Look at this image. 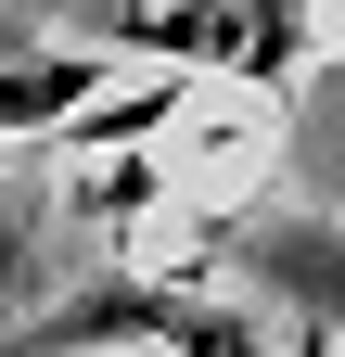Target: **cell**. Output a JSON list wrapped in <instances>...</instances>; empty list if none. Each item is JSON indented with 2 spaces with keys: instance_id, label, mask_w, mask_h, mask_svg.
Listing matches in <instances>:
<instances>
[{
  "instance_id": "6da1fadb",
  "label": "cell",
  "mask_w": 345,
  "mask_h": 357,
  "mask_svg": "<svg viewBox=\"0 0 345 357\" xmlns=\"http://www.w3.org/2000/svg\"><path fill=\"white\" fill-rule=\"evenodd\" d=\"M281 357L269 332L243 319V294L218 281H179V268H103V281H77L52 319H26L13 357Z\"/></svg>"
},
{
  "instance_id": "7a4b0ae2",
  "label": "cell",
  "mask_w": 345,
  "mask_h": 357,
  "mask_svg": "<svg viewBox=\"0 0 345 357\" xmlns=\"http://www.w3.org/2000/svg\"><path fill=\"white\" fill-rule=\"evenodd\" d=\"M90 38H115V64L154 52L179 77H243V89H294V64L320 52L307 0H103Z\"/></svg>"
},
{
  "instance_id": "3957f363",
  "label": "cell",
  "mask_w": 345,
  "mask_h": 357,
  "mask_svg": "<svg viewBox=\"0 0 345 357\" xmlns=\"http://www.w3.org/2000/svg\"><path fill=\"white\" fill-rule=\"evenodd\" d=\"M230 255H243V281L269 294L281 319H307V332L345 344V217H256Z\"/></svg>"
},
{
  "instance_id": "277c9868",
  "label": "cell",
  "mask_w": 345,
  "mask_h": 357,
  "mask_svg": "<svg viewBox=\"0 0 345 357\" xmlns=\"http://www.w3.org/2000/svg\"><path fill=\"white\" fill-rule=\"evenodd\" d=\"M115 89V52H64V38H0V141L52 153L77 115Z\"/></svg>"
},
{
  "instance_id": "5b68a950",
  "label": "cell",
  "mask_w": 345,
  "mask_h": 357,
  "mask_svg": "<svg viewBox=\"0 0 345 357\" xmlns=\"http://www.w3.org/2000/svg\"><path fill=\"white\" fill-rule=\"evenodd\" d=\"M166 115H179V77H154V89H128V77H115V89H103V102H90V115L64 128L52 153H115V141H154Z\"/></svg>"
},
{
  "instance_id": "8992f818",
  "label": "cell",
  "mask_w": 345,
  "mask_h": 357,
  "mask_svg": "<svg viewBox=\"0 0 345 357\" xmlns=\"http://www.w3.org/2000/svg\"><path fill=\"white\" fill-rule=\"evenodd\" d=\"M281 357H345V344H332V332H307V319H294V332H281Z\"/></svg>"
}]
</instances>
